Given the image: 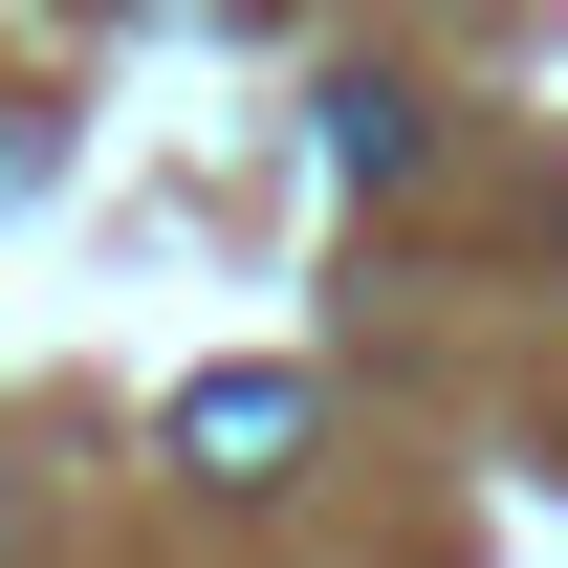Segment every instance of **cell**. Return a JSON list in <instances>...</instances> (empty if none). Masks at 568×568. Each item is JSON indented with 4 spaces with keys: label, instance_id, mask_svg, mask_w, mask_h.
Masks as SVG:
<instances>
[{
    "label": "cell",
    "instance_id": "obj_1",
    "mask_svg": "<svg viewBox=\"0 0 568 568\" xmlns=\"http://www.w3.org/2000/svg\"><path fill=\"white\" fill-rule=\"evenodd\" d=\"M175 459H197L219 503H263L284 459H306V372H197V394H175Z\"/></svg>",
    "mask_w": 568,
    "mask_h": 568
},
{
    "label": "cell",
    "instance_id": "obj_2",
    "mask_svg": "<svg viewBox=\"0 0 568 568\" xmlns=\"http://www.w3.org/2000/svg\"><path fill=\"white\" fill-rule=\"evenodd\" d=\"M416 153H437V110H416L394 67H351V88H328V175H351V197H394Z\"/></svg>",
    "mask_w": 568,
    "mask_h": 568
},
{
    "label": "cell",
    "instance_id": "obj_3",
    "mask_svg": "<svg viewBox=\"0 0 568 568\" xmlns=\"http://www.w3.org/2000/svg\"><path fill=\"white\" fill-rule=\"evenodd\" d=\"M547 241H568V175H547Z\"/></svg>",
    "mask_w": 568,
    "mask_h": 568
}]
</instances>
